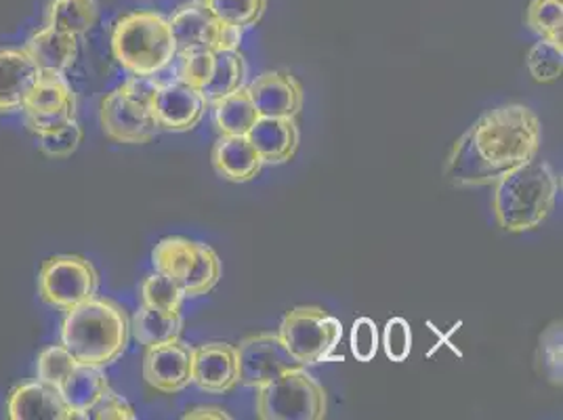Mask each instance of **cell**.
Wrapping results in <instances>:
<instances>
[{
  "label": "cell",
  "instance_id": "cell-1",
  "mask_svg": "<svg viewBox=\"0 0 563 420\" xmlns=\"http://www.w3.org/2000/svg\"><path fill=\"white\" fill-rule=\"evenodd\" d=\"M540 120L528 106H498L477 118L452 145L446 177L456 187L494 186L517 166L537 158Z\"/></svg>",
  "mask_w": 563,
  "mask_h": 420
},
{
  "label": "cell",
  "instance_id": "cell-2",
  "mask_svg": "<svg viewBox=\"0 0 563 420\" xmlns=\"http://www.w3.org/2000/svg\"><path fill=\"white\" fill-rule=\"evenodd\" d=\"M129 339L131 318L122 305L106 297H93L66 311L59 330V343L80 366L91 368H108L118 362Z\"/></svg>",
  "mask_w": 563,
  "mask_h": 420
},
{
  "label": "cell",
  "instance_id": "cell-3",
  "mask_svg": "<svg viewBox=\"0 0 563 420\" xmlns=\"http://www.w3.org/2000/svg\"><path fill=\"white\" fill-rule=\"evenodd\" d=\"M558 191L560 177L553 166L532 158L494 184V217L509 234L532 232L555 207Z\"/></svg>",
  "mask_w": 563,
  "mask_h": 420
},
{
  "label": "cell",
  "instance_id": "cell-4",
  "mask_svg": "<svg viewBox=\"0 0 563 420\" xmlns=\"http://www.w3.org/2000/svg\"><path fill=\"white\" fill-rule=\"evenodd\" d=\"M112 55L131 76H158L177 59L170 22L156 11H133L112 30Z\"/></svg>",
  "mask_w": 563,
  "mask_h": 420
},
{
  "label": "cell",
  "instance_id": "cell-5",
  "mask_svg": "<svg viewBox=\"0 0 563 420\" xmlns=\"http://www.w3.org/2000/svg\"><path fill=\"white\" fill-rule=\"evenodd\" d=\"M154 272L175 281L186 299L209 295L221 280V261L209 244L184 235L163 237L152 251Z\"/></svg>",
  "mask_w": 563,
  "mask_h": 420
},
{
  "label": "cell",
  "instance_id": "cell-6",
  "mask_svg": "<svg viewBox=\"0 0 563 420\" xmlns=\"http://www.w3.org/2000/svg\"><path fill=\"white\" fill-rule=\"evenodd\" d=\"M255 412L263 420H322L329 399L324 387L301 366L257 387Z\"/></svg>",
  "mask_w": 563,
  "mask_h": 420
},
{
  "label": "cell",
  "instance_id": "cell-7",
  "mask_svg": "<svg viewBox=\"0 0 563 420\" xmlns=\"http://www.w3.org/2000/svg\"><path fill=\"white\" fill-rule=\"evenodd\" d=\"M278 334L307 368L329 362L341 343L343 324L318 305H299L284 316Z\"/></svg>",
  "mask_w": 563,
  "mask_h": 420
},
{
  "label": "cell",
  "instance_id": "cell-8",
  "mask_svg": "<svg viewBox=\"0 0 563 420\" xmlns=\"http://www.w3.org/2000/svg\"><path fill=\"white\" fill-rule=\"evenodd\" d=\"M97 290L99 272L82 255H55L47 258L38 272L41 301L59 311H70L91 301Z\"/></svg>",
  "mask_w": 563,
  "mask_h": 420
},
{
  "label": "cell",
  "instance_id": "cell-9",
  "mask_svg": "<svg viewBox=\"0 0 563 420\" xmlns=\"http://www.w3.org/2000/svg\"><path fill=\"white\" fill-rule=\"evenodd\" d=\"M168 22L177 45V55L194 51H238L242 43L244 30L217 20L200 0L179 7Z\"/></svg>",
  "mask_w": 563,
  "mask_h": 420
},
{
  "label": "cell",
  "instance_id": "cell-10",
  "mask_svg": "<svg viewBox=\"0 0 563 420\" xmlns=\"http://www.w3.org/2000/svg\"><path fill=\"white\" fill-rule=\"evenodd\" d=\"M25 129L34 135H48L76 120V95L64 74H43L25 95L22 106Z\"/></svg>",
  "mask_w": 563,
  "mask_h": 420
},
{
  "label": "cell",
  "instance_id": "cell-11",
  "mask_svg": "<svg viewBox=\"0 0 563 420\" xmlns=\"http://www.w3.org/2000/svg\"><path fill=\"white\" fill-rule=\"evenodd\" d=\"M238 357V385L244 387H263L282 374L295 368H301L299 360L288 351L280 339V334L274 332H261L251 334L235 345Z\"/></svg>",
  "mask_w": 563,
  "mask_h": 420
},
{
  "label": "cell",
  "instance_id": "cell-12",
  "mask_svg": "<svg viewBox=\"0 0 563 420\" xmlns=\"http://www.w3.org/2000/svg\"><path fill=\"white\" fill-rule=\"evenodd\" d=\"M99 122L106 137L124 145H143L161 133L152 103L126 93L122 87L101 99Z\"/></svg>",
  "mask_w": 563,
  "mask_h": 420
},
{
  "label": "cell",
  "instance_id": "cell-13",
  "mask_svg": "<svg viewBox=\"0 0 563 420\" xmlns=\"http://www.w3.org/2000/svg\"><path fill=\"white\" fill-rule=\"evenodd\" d=\"M143 378L161 394H179L191 385L194 347L181 339L145 347Z\"/></svg>",
  "mask_w": 563,
  "mask_h": 420
},
{
  "label": "cell",
  "instance_id": "cell-14",
  "mask_svg": "<svg viewBox=\"0 0 563 420\" xmlns=\"http://www.w3.org/2000/svg\"><path fill=\"white\" fill-rule=\"evenodd\" d=\"M205 110L207 101L202 93L181 80L163 82L152 103L158 129L168 133H188L196 129L205 117Z\"/></svg>",
  "mask_w": 563,
  "mask_h": 420
},
{
  "label": "cell",
  "instance_id": "cell-15",
  "mask_svg": "<svg viewBox=\"0 0 563 420\" xmlns=\"http://www.w3.org/2000/svg\"><path fill=\"white\" fill-rule=\"evenodd\" d=\"M249 95L263 118H297L303 108V89L288 71H265L249 87Z\"/></svg>",
  "mask_w": 563,
  "mask_h": 420
},
{
  "label": "cell",
  "instance_id": "cell-16",
  "mask_svg": "<svg viewBox=\"0 0 563 420\" xmlns=\"http://www.w3.org/2000/svg\"><path fill=\"white\" fill-rule=\"evenodd\" d=\"M191 383L212 396H223L238 387V357L230 343H205L194 347Z\"/></svg>",
  "mask_w": 563,
  "mask_h": 420
},
{
  "label": "cell",
  "instance_id": "cell-17",
  "mask_svg": "<svg viewBox=\"0 0 563 420\" xmlns=\"http://www.w3.org/2000/svg\"><path fill=\"white\" fill-rule=\"evenodd\" d=\"M41 76V70L22 48H0V114L22 112L25 95Z\"/></svg>",
  "mask_w": 563,
  "mask_h": 420
},
{
  "label": "cell",
  "instance_id": "cell-18",
  "mask_svg": "<svg viewBox=\"0 0 563 420\" xmlns=\"http://www.w3.org/2000/svg\"><path fill=\"white\" fill-rule=\"evenodd\" d=\"M7 417L11 420H70V412L59 391L36 378L18 385L9 394Z\"/></svg>",
  "mask_w": 563,
  "mask_h": 420
},
{
  "label": "cell",
  "instance_id": "cell-19",
  "mask_svg": "<svg viewBox=\"0 0 563 420\" xmlns=\"http://www.w3.org/2000/svg\"><path fill=\"white\" fill-rule=\"evenodd\" d=\"M24 48L43 74H66L78 57V36L43 25L30 34Z\"/></svg>",
  "mask_w": 563,
  "mask_h": 420
},
{
  "label": "cell",
  "instance_id": "cell-20",
  "mask_svg": "<svg viewBox=\"0 0 563 420\" xmlns=\"http://www.w3.org/2000/svg\"><path fill=\"white\" fill-rule=\"evenodd\" d=\"M246 137L263 164L288 163L299 150V126L295 118L261 117Z\"/></svg>",
  "mask_w": 563,
  "mask_h": 420
},
{
  "label": "cell",
  "instance_id": "cell-21",
  "mask_svg": "<svg viewBox=\"0 0 563 420\" xmlns=\"http://www.w3.org/2000/svg\"><path fill=\"white\" fill-rule=\"evenodd\" d=\"M212 166L225 181L249 184L263 168V161L249 137L221 135L211 154Z\"/></svg>",
  "mask_w": 563,
  "mask_h": 420
},
{
  "label": "cell",
  "instance_id": "cell-22",
  "mask_svg": "<svg viewBox=\"0 0 563 420\" xmlns=\"http://www.w3.org/2000/svg\"><path fill=\"white\" fill-rule=\"evenodd\" d=\"M110 389L108 376L103 368H91V366H76L59 385V396L64 399L70 420L82 419L85 412L93 406L99 397Z\"/></svg>",
  "mask_w": 563,
  "mask_h": 420
},
{
  "label": "cell",
  "instance_id": "cell-23",
  "mask_svg": "<svg viewBox=\"0 0 563 420\" xmlns=\"http://www.w3.org/2000/svg\"><path fill=\"white\" fill-rule=\"evenodd\" d=\"M184 316L181 311H163L147 305H141L140 311L131 320V334L143 347H154L166 341L181 336Z\"/></svg>",
  "mask_w": 563,
  "mask_h": 420
},
{
  "label": "cell",
  "instance_id": "cell-24",
  "mask_svg": "<svg viewBox=\"0 0 563 420\" xmlns=\"http://www.w3.org/2000/svg\"><path fill=\"white\" fill-rule=\"evenodd\" d=\"M212 108H214V124L221 135L246 137L249 131L261 118L246 87L214 101Z\"/></svg>",
  "mask_w": 563,
  "mask_h": 420
},
{
  "label": "cell",
  "instance_id": "cell-25",
  "mask_svg": "<svg viewBox=\"0 0 563 420\" xmlns=\"http://www.w3.org/2000/svg\"><path fill=\"white\" fill-rule=\"evenodd\" d=\"M99 20L97 0H48L45 25L57 27L74 36H82L93 30Z\"/></svg>",
  "mask_w": 563,
  "mask_h": 420
},
{
  "label": "cell",
  "instance_id": "cell-26",
  "mask_svg": "<svg viewBox=\"0 0 563 420\" xmlns=\"http://www.w3.org/2000/svg\"><path fill=\"white\" fill-rule=\"evenodd\" d=\"M246 62L240 51H219L214 53V71L211 82L202 89L207 103H214L238 89L244 87Z\"/></svg>",
  "mask_w": 563,
  "mask_h": 420
},
{
  "label": "cell",
  "instance_id": "cell-27",
  "mask_svg": "<svg viewBox=\"0 0 563 420\" xmlns=\"http://www.w3.org/2000/svg\"><path fill=\"white\" fill-rule=\"evenodd\" d=\"M526 24L539 38L563 47V0H532Z\"/></svg>",
  "mask_w": 563,
  "mask_h": 420
},
{
  "label": "cell",
  "instance_id": "cell-28",
  "mask_svg": "<svg viewBox=\"0 0 563 420\" xmlns=\"http://www.w3.org/2000/svg\"><path fill=\"white\" fill-rule=\"evenodd\" d=\"M217 20L235 25L240 30L253 27L261 22L267 9V0H200Z\"/></svg>",
  "mask_w": 563,
  "mask_h": 420
},
{
  "label": "cell",
  "instance_id": "cell-29",
  "mask_svg": "<svg viewBox=\"0 0 563 420\" xmlns=\"http://www.w3.org/2000/svg\"><path fill=\"white\" fill-rule=\"evenodd\" d=\"M526 66L537 82H555L563 71V47L540 38L528 51Z\"/></svg>",
  "mask_w": 563,
  "mask_h": 420
},
{
  "label": "cell",
  "instance_id": "cell-30",
  "mask_svg": "<svg viewBox=\"0 0 563 420\" xmlns=\"http://www.w3.org/2000/svg\"><path fill=\"white\" fill-rule=\"evenodd\" d=\"M184 290L163 274L154 272L141 284V301L147 307L163 309V311H181L184 305Z\"/></svg>",
  "mask_w": 563,
  "mask_h": 420
},
{
  "label": "cell",
  "instance_id": "cell-31",
  "mask_svg": "<svg viewBox=\"0 0 563 420\" xmlns=\"http://www.w3.org/2000/svg\"><path fill=\"white\" fill-rule=\"evenodd\" d=\"M78 366V362L71 357L70 351L62 343L48 345L36 357V378L53 389H59L64 378Z\"/></svg>",
  "mask_w": 563,
  "mask_h": 420
},
{
  "label": "cell",
  "instance_id": "cell-32",
  "mask_svg": "<svg viewBox=\"0 0 563 420\" xmlns=\"http://www.w3.org/2000/svg\"><path fill=\"white\" fill-rule=\"evenodd\" d=\"M80 143H82V129H80L78 120H71L70 124H66L48 135L36 137L38 150L53 161L70 158L71 154H76V150L80 147Z\"/></svg>",
  "mask_w": 563,
  "mask_h": 420
},
{
  "label": "cell",
  "instance_id": "cell-33",
  "mask_svg": "<svg viewBox=\"0 0 563 420\" xmlns=\"http://www.w3.org/2000/svg\"><path fill=\"white\" fill-rule=\"evenodd\" d=\"M540 366L542 374L553 383L562 385V322H553L540 336L539 347Z\"/></svg>",
  "mask_w": 563,
  "mask_h": 420
},
{
  "label": "cell",
  "instance_id": "cell-34",
  "mask_svg": "<svg viewBox=\"0 0 563 420\" xmlns=\"http://www.w3.org/2000/svg\"><path fill=\"white\" fill-rule=\"evenodd\" d=\"M179 57H181L179 80L202 93V89L211 82L212 71H214V53L194 51V53H184Z\"/></svg>",
  "mask_w": 563,
  "mask_h": 420
},
{
  "label": "cell",
  "instance_id": "cell-35",
  "mask_svg": "<svg viewBox=\"0 0 563 420\" xmlns=\"http://www.w3.org/2000/svg\"><path fill=\"white\" fill-rule=\"evenodd\" d=\"M135 420V408L124 399L118 396L117 391L110 387L103 396L95 401L93 406L85 412L82 420Z\"/></svg>",
  "mask_w": 563,
  "mask_h": 420
},
{
  "label": "cell",
  "instance_id": "cell-36",
  "mask_svg": "<svg viewBox=\"0 0 563 420\" xmlns=\"http://www.w3.org/2000/svg\"><path fill=\"white\" fill-rule=\"evenodd\" d=\"M383 347H385V353L391 362L408 360V355L412 351V330L404 318H391L385 324Z\"/></svg>",
  "mask_w": 563,
  "mask_h": 420
},
{
  "label": "cell",
  "instance_id": "cell-37",
  "mask_svg": "<svg viewBox=\"0 0 563 420\" xmlns=\"http://www.w3.org/2000/svg\"><path fill=\"white\" fill-rule=\"evenodd\" d=\"M378 351V328L371 318H357L352 328V353L357 362H373Z\"/></svg>",
  "mask_w": 563,
  "mask_h": 420
},
{
  "label": "cell",
  "instance_id": "cell-38",
  "mask_svg": "<svg viewBox=\"0 0 563 420\" xmlns=\"http://www.w3.org/2000/svg\"><path fill=\"white\" fill-rule=\"evenodd\" d=\"M186 420H202V419H217V420H230L232 415L221 408V406H196V408H189L188 412L184 415Z\"/></svg>",
  "mask_w": 563,
  "mask_h": 420
}]
</instances>
